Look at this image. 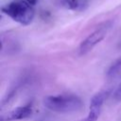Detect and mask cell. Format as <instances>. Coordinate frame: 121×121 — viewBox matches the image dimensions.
<instances>
[{
  "mask_svg": "<svg viewBox=\"0 0 121 121\" xmlns=\"http://www.w3.org/2000/svg\"><path fill=\"white\" fill-rule=\"evenodd\" d=\"M43 105L58 113H75L80 112L84 107L82 99L74 94L48 95L43 99Z\"/></svg>",
  "mask_w": 121,
  "mask_h": 121,
  "instance_id": "obj_1",
  "label": "cell"
},
{
  "mask_svg": "<svg viewBox=\"0 0 121 121\" xmlns=\"http://www.w3.org/2000/svg\"><path fill=\"white\" fill-rule=\"evenodd\" d=\"M2 11L13 21L23 26L30 25L35 16L33 6L26 0H13L2 7Z\"/></svg>",
  "mask_w": 121,
  "mask_h": 121,
  "instance_id": "obj_2",
  "label": "cell"
},
{
  "mask_svg": "<svg viewBox=\"0 0 121 121\" xmlns=\"http://www.w3.org/2000/svg\"><path fill=\"white\" fill-rule=\"evenodd\" d=\"M112 26V21H107L101 26H99L95 30L89 34L79 44L78 53L79 55H85L89 53L96 44H98L109 33Z\"/></svg>",
  "mask_w": 121,
  "mask_h": 121,
  "instance_id": "obj_3",
  "label": "cell"
},
{
  "mask_svg": "<svg viewBox=\"0 0 121 121\" xmlns=\"http://www.w3.org/2000/svg\"><path fill=\"white\" fill-rule=\"evenodd\" d=\"M33 112L32 104L28 103L24 106L16 107L1 116V121H16L29 117Z\"/></svg>",
  "mask_w": 121,
  "mask_h": 121,
  "instance_id": "obj_4",
  "label": "cell"
},
{
  "mask_svg": "<svg viewBox=\"0 0 121 121\" xmlns=\"http://www.w3.org/2000/svg\"><path fill=\"white\" fill-rule=\"evenodd\" d=\"M104 99H105V95L101 92L96 93L95 95H93L90 101L89 112L84 121H97L102 111Z\"/></svg>",
  "mask_w": 121,
  "mask_h": 121,
  "instance_id": "obj_5",
  "label": "cell"
},
{
  "mask_svg": "<svg viewBox=\"0 0 121 121\" xmlns=\"http://www.w3.org/2000/svg\"><path fill=\"white\" fill-rule=\"evenodd\" d=\"M60 4L67 9L79 11L85 9L87 2L86 0H60Z\"/></svg>",
  "mask_w": 121,
  "mask_h": 121,
  "instance_id": "obj_6",
  "label": "cell"
},
{
  "mask_svg": "<svg viewBox=\"0 0 121 121\" xmlns=\"http://www.w3.org/2000/svg\"><path fill=\"white\" fill-rule=\"evenodd\" d=\"M120 68H121V57H119V58L111 65V67H110L108 73H109V75H113V74L116 73Z\"/></svg>",
  "mask_w": 121,
  "mask_h": 121,
  "instance_id": "obj_7",
  "label": "cell"
},
{
  "mask_svg": "<svg viewBox=\"0 0 121 121\" xmlns=\"http://www.w3.org/2000/svg\"><path fill=\"white\" fill-rule=\"evenodd\" d=\"M113 98H114V100L117 101V102L121 101V82L118 84V86L116 87V89H115V91H114Z\"/></svg>",
  "mask_w": 121,
  "mask_h": 121,
  "instance_id": "obj_8",
  "label": "cell"
},
{
  "mask_svg": "<svg viewBox=\"0 0 121 121\" xmlns=\"http://www.w3.org/2000/svg\"><path fill=\"white\" fill-rule=\"evenodd\" d=\"M27 3H29L30 5H32V6H34V5H36V3H37V1L38 0H26Z\"/></svg>",
  "mask_w": 121,
  "mask_h": 121,
  "instance_id": "obj_9",
  "label": "cell"
}]
</instances>
